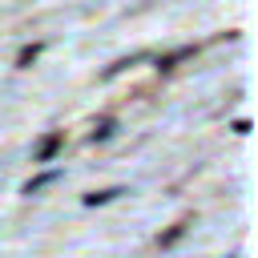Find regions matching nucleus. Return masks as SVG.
Masks as SVG:
<instances>
[{
    "mask_svg": "<svg viewBox=\"0 0 258 258\" xmlns=\"http://www.w3.org/2000/svg\"><path fill=\"white\" fill-rule=\"evenodd\" d=\"M56 145H60V133H48V137L40 141V149H36V161H48V157L56 153Z\"/></svg>",
    "mask_w": 258,
    "mask_h": 258,
    "instance_id": "nucleus-1",
    "label": "nucleus"
},
{
    "mask_svg": "<svg viewBox=\"0 0 258 258\" xmlns=\"http://www.w3.org/2000/svg\"><path fill=\"white\" fill-rule=\"evenodd\" d=\"M181 234H185V222H177V226H173L169 234H161V246H173V242H177Z\"/></svg>",
    "mask_w": 258,
    "mask_h": 258,
    "instance_id": "nucleus-2",
    "label": "nucleus"
},
{
    "mask_svg": "<svg viewBox=\"0 0 258 258\" xmlns=\"http://www.w3.org/2000/svg\"><path fill=\"white\" fill-rule=\"evenodd\" d=\"M113 194H117V189H101V194H89V198H85V202H89V206H97V202H109V198H113Z\"/></svg>",
    "mask_w": 258,
    "mask_h": 258,
    "instance_id": "nucleus-3",
    "label": "nucleus"
},
{
    "mask_svg": "<svg viewBox=\"0 0 258 258\" xmlns=\"http://www.w3.org/2000/svg\"><path fill=\"white\" fill-rule=\"evenodd\" d=\"M36 52H40L36 44H32V48H24V52H20V64H32V60H36Z\"/></svg>",
    "mask_w": 258,
    "mask_h": 258,
    "instance_id": "nucleus-4",
    "label": "nucleus"
}]
</instances>
